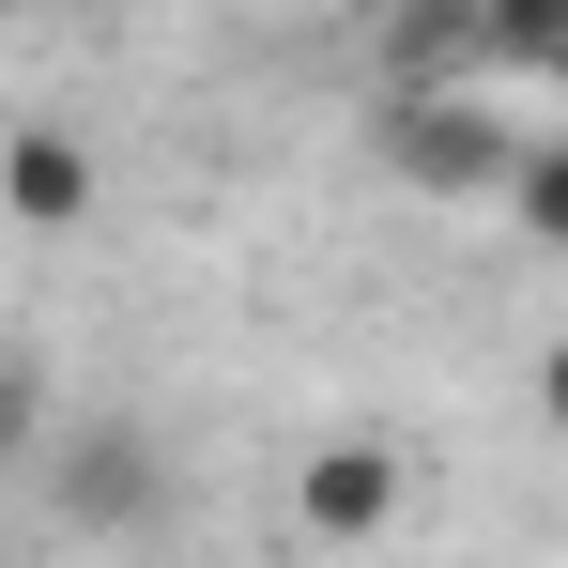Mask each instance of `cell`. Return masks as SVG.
Segmentation results:
<instances>
[{
  "label": "cell",
  "mask_w": 568,
  "mask_h": 568,
  "mask_svg": "<svg viewBox=\"0 0 568 568\" xmlns=\"http://www.w3.org/2000/svg\"><path fill=\"white\" fill-rule=\"evenodd\" d=\"M369 154L415 200H523L538 123H507V93H384L369 108Z\"/></svg>",
  "instance_id": "obj_1"
},
{
  "label": "cell",
  "mask_w": 568,
  "mask_h": 568,
  "mask_svg": "<svg viewBox=\"0 0 568 568\" xmlns=\"http://www.w3.org/2000/svg\"><path fill=\"white\" fill-rule=\"evenodd\" d=\"M399 507H415V446H384V430H323V446L292 462V523H307L323 554H369Z\"/></svg>",
  "instance_id": "obj_2"
},
{
  "label": "cell",
  "mask_w": 568,
  "mask_h": 568,
  "mask_svg": "<svg viewBox=\"0 0 568 568\" xmlns=\"http://www.w3.org/2000/svg\"><path fill=\"white\" fill-rule=\"evenodd\" d=\"M0 215H16V231H78V215H93V154H78L62 123H16V139H0Z\"/></svg>",
  "instance_id": "obj_3"
},
{
  "label": "cell",
  "mask_w": 568,
  "mask_h": 568,
  "mask_svg": "<svg viewBox=\"0 0 568 568\" xmlns=\"http://www.w3.org/2000/svg\"><path fill=\"white\" fill-rule=\"evenodd\" d=\"M62 523H154V446H139V430H78V446H62Z\"/></svg>",
  "instance_id": "obj_4"
},
{
  "label": "cell",
  "mask_w": 568,
  "mask_h": 568,
  "mask_svg": "<svg viewBox=\"0 0 568 568\" xmlns=\"http://www.w3.org/2000/svg\"><path fill=\"white\" fill-rule=\"evenodd\" d=\"M523 78H568V16L554 0H491V93H523Z\"/></svg>",
  "instance_id": "obj_5"
},
{
  "label": "cell",
  "mask_w": 568,
  "mask_h": 568,
  "mask_svg": "<svg viewBox=\"0 0 568 568\" xmlns=\"http://www.w3.org/2000/svg\"><path fill=\"white\" fill-rule=\"evenodd\" d=\"M507 231L568 262V123H538V154H523V200H507Z\"/></svg>",
  "instance_id": "obj_6"
},
{
  "label": "cell",
  "mask_w": 568,
  "mask_h": 568,
  "mask_svg": "<svg viewBox=\"0 0 568 568\" xmlns=\"http://www.w3.org/2000/svg\"><path fill=\"white\" fill-rule=\"evenodd\" d=\"M538 415H554V430H568V338H554V354H538Z\"/></svg>",
  "instance_id": "obj_7"
}]
</instances>
